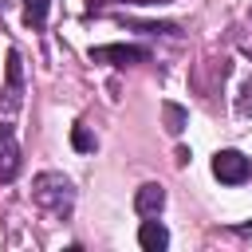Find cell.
<instances>
[{
    "instance_id": "6da1fadb",
    "label": "cell",
    "mask_w": 252,
    "mask_h": 252,
    "mask_svg": "<svg viewBox=\"0 0 252 252\" xmlns=\"http://www.w3.org/2000/svg\"><path fill=\"white\" fill-rule=\"evenodd\" d=\"M32 201H35L51 220H63V217H71L75 185H71L63 173H39V177H35V185H32Z\"/></svg>"
},
{
    "instance_id": "7a4b0ae2",
    "label": "cell",
    "mask_w": 252,
    "mask_h": 252,
    "mask_svg": "<svg viewBox=\"0 0 252 252\" xmlns=\"http://www.w3.org/2000/svg\"><path fill=\"white\" fill-rule=\"evenodd\" d=\"M213 177L220 185H240V181L252 177V161L240 150H217L213 154Z\"/></svg>"
},
{
    "instance_id": "3957f363",
    "label": "cell",
    "mask_w": 252,
    "mask_h": 252,
    "mask_svg": "<svg viewBox=\"0 0 252 252\" xmlns=\"http://www.w3.org/2000/svg\"><path fill=\"white\" fill-rule=\"evenodd\" d=\"M24 102V67H20V51H8V83L0 91V110L16 114Z\"/></svg>"
},
{
    "instance_id": "277c9868",
    "label": "cell",
    "mask_w": 252,
    "mask_h": 252,
    "mask_svg": "<svg viewBox=\"0 0 252 252\" xmlns=\"http://www.w3.org/2000/svg\"><path fill=\"white\" fill-rule=\"evenodd\" d=\"M94 63H114V67H130V63H146L150 51L134 47V43H106V47H91Z\"/></svg>"
},
{
    "instance_id": "5b68a950",
    "label": "cell",
    "mask_w": 252,
    "mask_h": 252,
    "mask_svg": "<svg viewBox=\"0 0 252 252\" xmlns=\"http://www.w3.org/2000/svg\"><path fill=\"white\" fill-rule=\"evenodd\" d=\"M16 173H20V146H16L12 126L0 122V181H12Z\"/></svg>"
},
{
    "instance_id": "8992f818",
    "label": "cell",
    "mask_w": 252,
    "mask_h": 252,
    "mask_svg": "<svg viewBox=\"0 0 252 252\" xmlns=\"http://www.w3.org/2000/svg\"><path fill=\"white\" fill-rule=\"evenodd\" d=\"M134 209H138L142 217H158V213L165 209V189H161V185H154V181H150V185H142V189L134 193Z\"/></svg>"
},
{
    "instance_id": "52a82bcc",
    "label": "cell",
    "mask_w": 252,
    "mask_h": 252,
    "mask_svg": "<svg viewBox=\"0 0 252 252\" xmlns=\"http://www.w3.org/2000/svg\"><path fill=\"white\" fill-rule=\"evenodd\" d=\"M138 244H142L146 252H161V248L169 244L165 224H161V220H154V217H146V220H142V228H138Z\"/></svg>"
},
{
    "instance_id": "ba28073f",
    "label": "cell",
    "mask_w": 252,
    "mask_h": 252,
    "mask_svg": "<svg viewBox=\"0 0 252 252\" xmlns=\"http://www.w3.org/2000/svg\"><path fill=\"white\" fill-rule=\"evenodd\" d=\"M47 4H51V0H24V24L39 32V28L47 24Z\"/></svg>"
},
{
    "instance_id": "9c48e42d",
    "label": "cell",
    "mask_w": 252,
    "mask_h": 252,
    "mask_svg": "<svg viewBox=\"0 0 252 252\" xmlns=\"http://www.w3.org/2000/svg\"><path fill=\"white\" fill-rule=\"evenodd\" d=\"M165 130H169V134H181V130H185V106L165 102Z\"/></svg>"
},
{
    "instance_id": "30bf717a",
    "label": "cell",
    "mask_w": 252,
    "mask_h": 252,
    "mask_svg": "<svg viewBox=\"0 0 252 252\" xmlns=\"http://www.w3.org/2000/svg\"><path fill=\"white\" fill-rule=\"evenodd\" d=\"M71 146H75L79 154H91V150H94V138L87 134V126H75V130H71Z\"/></svg>"
},
{
    "instance_id": "8fae6325",
    "label": "cell",
    "mask_w": 252,
    "mask_h": 252,
    "mask_svg": "<svg viewBox=\"0 0 252 252\" xmlns=\"http://www.w3.org/2000/svg\"><path fill=\"white\" fill-rule=\"evenodd\" d=\"M236 114L240 118H252V79L244 83V91H240V102H236Z\"/></svg>"
},
{
    "instance_id": "7c38bea8",
    "label": "cell",
    "mask_w": 252,
    "mask_h": 252,
    "mask_svg": "<svg viewBox=\"0 0 252 252\" xmlns=\"http://www.w3.org/2000/svg\"><path fill=\"white\" fill-rule=\"evenodd\" d=\"M236 232H244V236H252V224H236Z\"/></svg>"
}]
</instances>
